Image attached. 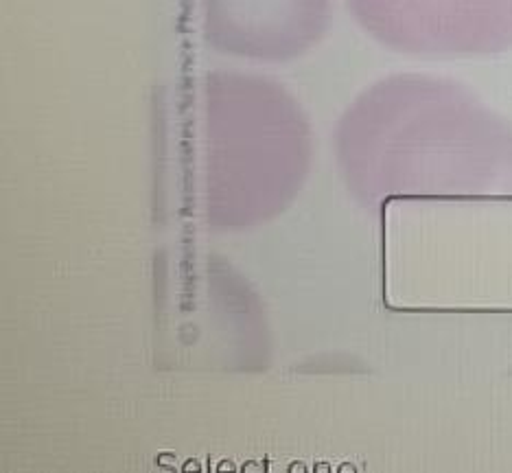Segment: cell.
<instances>
[{
  "label": "cell",
  "mask_w": 512,
  "mask_h": 473,
  "mask_svg": "<svg viewBox=\"0 0 512 473\" xmlns=\"http://www.w3.org/2000/svg\"><path fill=\"white\" fill-rule=\"evenodd\" d=\"M366 27L429 57L497 55L512 49V0H353Z\"/></svg>",
  "instance_id": "cell-1"
},
{
  "label": "cell",
  "mask_w": 512,
  "mask_h": 473,
  "mask_svg": "<svg viewBox=\"0 0 512 473\" xmlns=\"http://www.w3.org/2000/svg\"><path fill=\"white\" fill-rule=\"evenodd\" d=\"M327 0H208L211 33L226 49L289 55L316 38Z\"/></svg>",
  "instance_id": "cell-2"
}]
</instances>
